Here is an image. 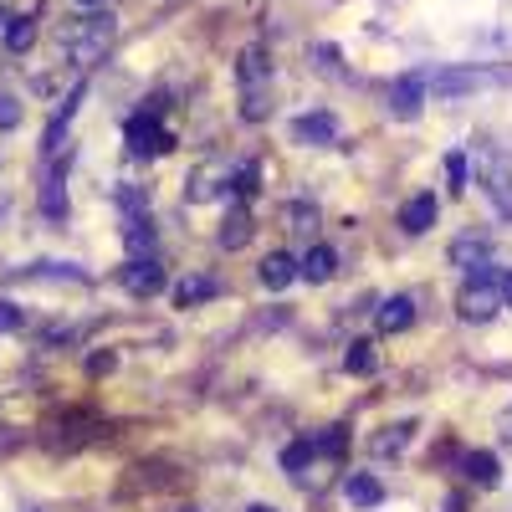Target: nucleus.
I'll use <instances>...</instances> for the list:
<instances>
[{"instance_id":"7c9ffc66","label":"nucleus","mask_w":512,"mask_h":512,"mask_svg":"<svg viewBox=\"0 0 512 512\" xmlns=\"http://www.w3.org/2000/svg\"><path fill=\"white\" fill-rule=\"evenodd\" d=\"M21 118V108H16V98H6V93H0V128H11Z\"/></svg>"},{"instance_id":"b1692460","label":"nucleus","mask_w":512,"mask_h":512,"mask_svg":"<svg viewBox=\"0 0 512 512\" xmlns=\"http://www.w3.org/2000/svg\"><path fill=\"white\" fill-rule=\"evenodd\" d=\"M216 175H221V169H200V175H195V180L185 185V195H190L195 205H200V200H210V195L221 190V185H216Z\"/></svg>"},{"instance_id":"393cba45","label":"nucleus","mask_w":512,"mask_h":512,"mask_svg":"<svg viewBox=\"0 0 512 512\" xmlns=\"http://www.w3.org/2000/svg\"><path fill=\"white\" fill-rule=\"evenodd\" d=\"M344 369H349V374H374V349H369V344H354V349L344 354Z\"/></svg>"},{"instance_id":"aec40b11","label":"nucleus","mask_w":512,"mask_h":512,"mask_svg":"<svg viewBox=\"0 0 512 512\" xmlns=\"http://www.w3.org/2000/svg\"><path fill=\"white\" fill-rule=\"evenodd\" d=\"M308 461H318V446H313V436H308V441H292V446L282 451V466H287L292 477H303V466H308Z\"/></svg>"},{"instance_id":"39448f33","label":"nucleus","mask_w":512,"mask_h":512,"mask_svg":"<svg viewBox=\"0 0 512 512\" xmlns=\"http://www.w3.org/2000/svg\"><path fill=\"white\" fill-rule=\"evenodd\" d=\"M451 267L472 272V277H492V241L487 236H461L451 246Z\"/></svg>"},{"instance_id":"2f4dec72","label":"nucleus","mask_w":512,"mask_h":512,"mask_svg":"<svg viewBox=\"0 0 512 512\" xmlns=\"http://www.w3.org/2000/svg\"><path fill=\"white\" fill-rule=\"evenodd\" d=\"M11 328H21V308L0 303V333H11Z\"/></svg>"},{"instance_id":"473e14b6","label":"nucleus","mask_w":512,"mask_h":512,"mask_svg":"<svg viewBox=\"0 0 512 512\" xmlns=\"http://www.w3.org/2000/svg\"><path fill=\"white\" fill-rule=\"evenodd\" d=\"M502 303H512V272L502 277Z\"/></svg>"},{"instance_id":"a211bd4d","label":"nucleus","mask_w":512,"mask_h":512,"mask_svg":"<svg viewBox=\"0 0 512 512\" xmlns=\"http://www.w3.org/2000/svg\"><path fill=\"white\" fill-rule=\"evenodd\" d=\"M461 466H466V477H472L477 487H497V477H502V472H497V456H492V451H472V456H466Z\"/></svg>"},{"instance_id":"9b49d317","label":"nucleus","mask_w":512,"mask_h":512,"mask_svg":"<svg viewBox=\"0 0 512 512\" xmlns=\"http://www.w3.org/2000/svg\"><path fill=\"white\" fill-rule=\"evenodd\" d=\"M415 323V303H410V297L400 292V297H384V303H379V328L384 333H405Z\"/></svg>"},{"instance_id":"c85d7f7f","label":"nucleus","mask_w":512,"mask_h":512,"mask_svg":"<svg viewBox=\"0 0 512 512\" xmlns=\"http://www.w3.org/2000/svg\"><path fill=\"white\" fill-rule=\"evenodd\" d=\"M236 195H241V200L256 195V164H241V169H236Z\"/></svg>"},{"instance_id":"72a5a7b5","label":"nucleus","mask_w":512,"mask_h":512,"mask_svg":"<svg viewBox=\"0 0 512 512\" xmlns=\"http://www.w3.org/2000/svg\"><path fill=\"white\" fill-rule=\"evenodd\" d=\"M77 6H88V11H93V6H103V0H77Z\"/></svg>"},{"instance_id":"0eeeda50","label":"nucleus","mask_w":512,"mask_h":512,"mask_svg":"<svg viewBox=\"0 0 512 512\" xmlns=\"http://www.w3.org/2000/svg\"><path fill=\"white\" fill-rule=\"evenodd\" d=\"M425 93H431V88H425V77H420V72H405L395 88H390V113H395V118H420Z\"/></svg>"},{"instance_id":"412c9836","label":"nucleus","mask_w":512,"mask_h":512,"mask_svg":"<svg viewBox=\"0 0 512 512\" xmlns=\"http://www.w3.org/2000/svg\"><path fill=\"white\" fill-rule=\"evenodd\" d=\"M123 236H128V251H134V256H149V251H154V226H149L144 216L128 221V231H123Z\"/></svg>"},{"instance_id":"c756f323","label":"nucleus","mask_w":512,"mask_h":512,"mask_svg":"<svg viewBox=\"0 0 512 512\" xmlns=\"http://www.w3.org/2000/svg\"><path fill=\"white\" fill-rule=\"evenodd\" d=\"M118 205L128 210V216H139V210H144V195H139V190H118Z\"/></svg>"},{"instance_id":"dca6fc26","label":"nucleus","mask_w":512,"mask_h":512,"mask_svg":"<svg viewBox=\"0 0 512 512\" xmlns=\"http://www.w3.org/2000/svg\"><path fill=\"white\" fill-rule=\"evenodd\" d=\"M344 497H349L354 507H379V502H384V487H379L374 477H364V472H354V477L344 482Z\"/></svg>"},{"instance_id":"c9c22d12","label":"nucleus","mask_w":512,"mask_h":512,"mask_svg":"<svg viewBox=\"0 0 512 512\" xmlns=\"http://www.w3.org/2000/svg\"><path fill=\"white\" fill-rule=\"evenodd\" d=\"M246 512H272V507H246Z\"/></svg>"},{"instance_id":"f8f14e48","label":"nucleus","mask_w":512,"mask_h":512,"mask_svg":"<svg viewBox=\"0 0 512 512\" xmlns=\"http://www.w3.org/2000/svg\"><path fill=\"white\" fill-rule=\"evenodd\" d=\"M333 272H338V256L328 246H313L303 262H297V277H303V282H328Z\"/></svg>"},{"instance_id":"cd10ccee","label":"nucleus","mask_w":512,"mask_h":512,"mask_svg":"<svg viewBox=\"0 0 512 512\" xmlns=\"http://www.w3.org/2000/svg\"><path fill=\"white\" fill-rule=\"evenodd\" d=\"M446 180L461 190L466 185V154H446Z\"/></svg>"},{"instance_id":"ddd939ff","label":"nucleus","mask_w":512,"mask_h":512,"mask_svg":"<svg viewBox=\"0 0 512 512\" xmlns=\"http://www.w3.org/2000/svg\"><path fill=\"white\" fill-rule=\"evenodd\" d=\"M246 241H251V210H246V205H231V216L221 221V246L236 251V246H246Z\"/></svg>"},{"instance_id":"a878e982","label":"nucleus","mask_w":512,"mask_h":512,"mask_svg":"<svg viewBox=\"0 0 512 512\" xmlns=\"http://www.w3.org/2000/svg\"><path fill=\"white\" fill-rule=\"evenodd\" d=\"M287 221H292V231H313V226H318V210H308V205H287Z\"/></svg>"},{"instance_id":"f257e3e1","label":"nucleus","mask_w":512,"mask_h":512,"mask_svg":"<svg viewBox=\"0 0 512 512\" xmlns=\"http://www.w3.org/2000/svg\"><path fill=\"white\" fill-rule=\"evenodd\" d=\"M113 47V16L108 11H93V16H82L77 26L62 31V52L77 62V67H98Z\"/></svg>"},{"instance_id":"7ed1b4c3","label":"nucleus","mask_w":512,"mask_h":512,"mask_svg":"<svg viewBox=\"0 0 512 512\" xmlns=\"http://www.w3.org/2000/svg\"><path fill=\"white\" fill-rule=\"evenodd\" d=\"M236 77H241V88H246V118H262L267 113V103H262V82L272 77V62H267V52L262 47H251V52H241V67H236Z\"/></svg>"},{"instance_id":"4be33fe9","label":"nucleus","mask_w":512,"mask_h":512,"mask_svg":"<svg viewBox=\"0 0 512 512\" xmlns=\"http://www.w3.org/2000/svg\"><path fill=\"white\" fill-rule=\"evenodd\" d=\"M31 41H36V21H31V16H16V21L6 26V47H11V52H31Z\"/></svg>"},{"instance_id":"20e7f679","label":"nucleus","mask_w":512,"mask_h":512,"mask_svg":"<svg viewBox=\"0 0 512 512\" xmlns=\"http://www.w3.org/2000/svg\"><path fill=\"white\" fill-rule=\"evenodd\" d=\"M502 308V287H492V277H472L461 292V318L466 323H487Z\"/></svg>"},{"instance_id":"9d476101","label":"nucleus","mask_w":512,"mask_h":512,"mask_svg":"<svg viewBox=\"0 0 512 512\" xmlns=\"http://www.w3.org/2000/svg\"><path fill=\"white\" fill-rule=\"evenodd\" d=\"M436 216H441V200L425 190V195H415L410 205H405V216H400V226L410 231V236H420V231H431L436 226Z\"/></svg>"},{"instance_id":"f704fd0d","label":"nucleus","mask_w":512,"mask_h":512,"mask_svg":"<svg viewBox=\"0 0 512 512\" xmlns=\"http://www.w3.org/2000/svg\"><path fill=\"white\" fill-rule=\"evenodd\" d=\"M502 425H507V441H512V415H507V420H502Z\"/></svg>"},{"instance_id":"bb28decb","label":"nucleus","mask_w":512,"mask_h":512,"mask_svg":"<svg viewBox=\"0 0 512 512\" xmlns=\"http://www.w3.org/2000/svg\"><path fill=\"white\" fill-rule=\"evenodd\" d=\"M313 446H318V456H338V451H344V431H338V425H333V431H323V436H318Z\"/></svg>"},{"instance_id":"4468645a","label":"nucleus","mask_w":512,"mask_h":512,"mask_svg":"<svg viewBox=\"0 0 512 512\" xmlns=\"http://www.w3.org/2000/svg\"><path fill=\"white\" fill-rule=\"evenodd\" d=\"M297 277V262H292V256L287 251H272L267 256V262H262V287H272V292H282L287 282Z\"/></svg>"},{"instance_id":"1a4fd4ad","label":"nucleus","mask_w":512,"mask_h":512,"mask_svg":"<svg viewBox=\"0 0 512 512\" xmlns=\"http://www.w3.org/2000/svg\"><path fill=\"white\" fill-rule=\"evenodd\" d=\"M297 144H338V118L333 113H303L292 123Z\"/></svg>"},{"instance_id":"6ab92c4d","label":"nucleus","mask_w":512,"mask_h":512,"mask_svg":"<svg viewBox=\"0 0 512 512\" xmlns=\"http://www.w3.org/2000/svg\"><path fill=\"white\" fill-rule=\"evenodd\" d=\"M477 180H482V190L497 200V210H502V216H512V180L502 175V169H482Z\"/></svg>"},{"instance_id":"f3484780","label":"nucleus","mask_w":512,"mask_h":512,"mask_svg":"<svg viewBox=\"0 0 512 512\" xmlns=\"http://www.w3.org/2000/svg\"><path fill=\"white\" fill-rule=\"evenodd\" d=\"M410 436H415V425H410V420L384 425V431L374 436V456H395V451H405V446H410Z\"/></svg>"},{"instance_id":"5701e85b","label":"nucleus","mask_w":512,"mask_h":512,"mask_svg":"<svg viewBox=\"0 0 512 512\" xmlns=\"http://www.w3.org/2000/svg\"><path fill=\"white\" fill-rule=\"evenodd\" d=\"M41 210H47L52 221H62V216H67V195H62V175H52V180H47V190H41Z\"/></svg>"},{"instance_id":"6e6552de","label":"nucleus","mask_w":512,"mask_h":512,"mask_svg":"<svg viewBox=\"0 0 512 512\" xmlns=\"http://www.w3.org/2000/svg\"><path fill=\"white\" fill-rule=\"evenodd\" d=\"M123 287L134 292V297H154L164 287V272L154 267V256H134V262L123 267Z\"/></svg>"},{"instance_id":"e433bc0d","label":"nucleus","mask_w":512,"mask_h":512,"mask_svg":"<svg viewBox=\"0 0 512 512\" xmlns=\"http://www.w3.org/2000/svg\"><path fill=\"white\" fill-rule=\"evenodd\" d=\"M0 216H6V210H0Z\"/></svg>"},{"instance_id":"2eb2a0df","label":"nucleus","mask_w":512,"mask_h":512,"mask_svg":"<svg viewBox=\"0 0 512 512\" xmlns=\"http://www.w3.org/2000/svg\"><path fill=\"white\" fill-rule=\"evenodd\" d=\"M216 292H221L216 277H185V282L175 287V303H180V308H195V303H205V297H216Z\"/></svg>"},{"instance_id":"f03ea898","label":"nucleus","mask_w":512,"mask_h":512,"mask_svg":"<svg viewBox=\"0 0 512 512\" xmlns=\"http://www.w3.org/2000/svg\"><path fill=\"white\" fill-rule=\"evenodd\" d=\"M123 139H128V154H139V159L164 154L169 144H175V134L159 123V108H144V113L128 118V123H123Z\"/></svg>"},{"instance_id":"423d86ee","label":"nucleus","mask_w":512,"mask_h":512,"mask_svg":"<svg viewBox=\"0 0 512 512\" xmlns=\"http://www.w3.org/2000/svg\"><path fill=\"white\" fill-rule=\"evenodd\" d=\"M482 82H492V77H487V72H477V67H451V72L425 77V88H431L436 98H461V93H477Z\"/></svg>"}]
</instances>
